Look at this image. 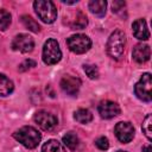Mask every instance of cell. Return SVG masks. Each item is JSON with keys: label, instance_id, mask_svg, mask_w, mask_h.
I'll list each match as a JSON object with an SVG mask.
<instances>
[{"label": "cell", "instance_id": "20", "mask_svg": "<svg viewBox=\"0 0 152 152\" xmlns=\"http://www.w3.org/2000/svg\"><path fill=\"white\" fill-rule=\"evenodd\" d=\"M87 24H88L87 17L82 12H78L77 15H76V19L71 24V28L72 30H82V28H84L87 26Z\"/></svg>", "mask_w": 152, "mask_h": 152}, {"label": "cell", "instance_id": "11", "mask_svg": "<svg viewBox=\"0 0 152 152\" xmlns=\"http://www.w3.org/2000/svg\"><path fill=\"white\" fill-rule=\"evenodd\" d=\"M81 87V80L74 76H64L61 81V88L68 95H76Z\"/></svg>", "mask_w": 152, "mask_h": 152}, {"label": "cell", "instance_id": "6", "mask_svg": "<svg viewBox=\"0 0 152 152\" xmlns=\"http://www.w3.org/2000/svg\"><path fill=\"white\" fill-rule=\"evenodd\" d=\"M151 87H152L151 74L150 72H145L141 76V78L139 80V82L134 87L135 95L140 100H142L145 102H150L151 101Z\"/></svg>", "mask_w": 152, "mask_h": 152}, {"label": "cell", "instance_id": "5", "mask_svg": "<svg viewBox=\"0 0 152 152\" xmlns=\"http://www.w3.org/2000/svg\"><path fill=\"white\" fill-rule=\"evenodd\" d=\"M66 44H68L69 49L72 52L80 55V53L87 52L90 49L91 40L88 36L82 34V33H77V34H74V36L69 37L68 40H66Z\"/></svg>", "mask_w": 152, "mask_h": 152}, {"label": "cell", "instance_id": "15", "mask_svg": "<svg viewBox=\"0 0 152 152\" xmlns=\"http://www.w3.org/2000/svg\"><path fill=\"white\" fill-rule=\"evenodd\" d=\"M13 82L5 75L0 74V96H7L13 91Z\"/></svg>", "mask_w": 152, "mask_h": 152}, {"label": "cell", "instance_id": "9", "mask_svg": "<svg viewBox=\"0 0 152 152\" xmlns=\"http://www.w3.org/2000/svg\"><path fill=\"white\" fill-rule=\"evenodd\" d=\"M114 133L116 135V138L121 141V142H129L133 137H134V127L132 124L126 122V121H121L118 122L115 128H114Z\"/></svg>", "mask_w": 152, "mask_h": 152}, {"label": "cell", "instance_id": "24", "mask_svg": "<svg viewBox=\"0 0 152 152\" xmlns=\"http://www.w3.org/2000/svg\"><path fill=\"white\" fill-rule=\"evenodd\" d=\"M95 145L97 146V148L104 151V150H107L109 147V141H108V139L106 137H100L99 139H96Z\"/></svg>", "mask_w": 152, "mask_h": 152}, {"label": "cell", "instance_id": "18", "mask_svg": "<svg viewBox=\"0 0 152 152\" xmlns=\"http://www.w3.org/2000/svg\"><path fill=\"white\" fill-rule=\"evenodd\" d=\"M42 152H64V148L62 146L61 142H58L57 140H49L46 141L43 147H42Z\"/></svg>", "mask_w": 152, "mask_h": 152}, {"label": "cell", "instance_id": "14", "mask_svg": "<svg viewBox=\"0 0 152 152\" xmlns=\"http://www.w3.org/2000/svg\"><path fill=\"white\" fill-rule=\"evenodd\" d=\"M89 10L91 13L99 15V17H103L106 13V8H107V2L104 0H91L88 5Z\"/></svg>", "mask_w": 152, "mask_h": 152}, {"label": "cell", "instance_id": "4", "mask_svg": "<svg viewBox=\"0 0 152 152\" xmlns=\"http://www.w3.org/2000/svg\"><path fill=\"white\" fill-rule=\"evenodd\" d=\"M62 58V51L59 44L55 39H48L43 46V61L45 64L52 65L59 62Z\"/></svg>", "mask_w": 152, "mask_h": 152}, {"label": "cell", "instance_id": "26", "mask_svg": "<svg viewBox=\"0 0 152 152\" xmlns=\"http://www.w3.org/2000/svg\"><path fill=\"white\" fill-rule=\"evenodd\" d=\"M125 6H126V4L124 1H114L113 5H112V8H113L114 13H120L125 8Z\"/></svg>", "mask_w": 152, "mask_h": 152}, {"label": "cell", "instance_id": "28", "mask_svg": "<svg viewBox=\"0 0 152 152\" xmlns=\"http://www.w3.org/2000/svg\"><path fill=\"white\" fill-rule=\"evenodd\" d=\"M118 152H125V151H118Z\"/></svg>", "mask_w": 152, "mask_h": 152}, {"label": "cell", "instance_id": "17", "mask_svg": "<svg viewBox=\"0 0 152 152\" xmlns=\"http://www.w3.org/2000/svg\"><path fill=\"white\" fill-rule=\"evenodd\" d=\"M74 116H75V120L78 121L80 124H88L93 120V114L88 109H84V108L76 110Z\"/></svg>", "mask_w": 152, "mask_h": 152}, {"label": "cell", "instance_id": "8", "mask_svg": "<svg viewBox=\"0 0 152 152\" xmlns=\"http://www.w3.org/2000/svg\"><path fill=\"white\" fill-rule=\"evenodd\" d=\"M12 48L17 51L20 52H31L34 48V42L33 38L26 33H20L18 36H15V38L12 42Z\"/></svg>", "mask_w": 152, "mask_h": 152}, {"label": "cell", "instance_id": "12", "mask_svg": "<svg viewBox=\"0 0 152 152\" xmlns=\"http://www.w3.org/2000/svg\"><path fill=\"white\" fill-rule=\"evenodd\" d=\"M132 55H133V58H134L135 62H138V63H145V62H147L150 59L151 49H150L148 45L140 43V44H137L134 46Z\"/></svg>", "mask_w": 152, "mask_h": 152}, {"label": "cell", "instance_id": "3", "mask_svg": "<svg viewBox=\"0 0 152 152\" xmlns=\"http://www.w3.org/2000/svg\"><path fill=\"white\" fill-rule=\"evenodd\" d=\"M34 11L39 19L46 24H51L57 18V8L52 1L49 0H37L33 2Z\"/></svg>", "mask_w": 152, "mask_h": 152}, {"label": "cell", "instance_id": "2", "mask_svg": "<svg viewBox=\"0 0 152 152\" xmlns=\"http://www.w3.org/2000/svg\"><path fill=\"white\" fill-rule=\"evenodd\" d=\"M13 137L15 140H18L20 144H23L26 148L37 147L38 144L40 142V139H42L40 133L31 126H24V127L19 128L13 134Z\"/></svg>", "mask_w": 152, "mask_h": 152}, {"label": "cell", "instance_id": "16", "mask_svg": "<svg viewBox=\"0 0 152 152\" xmlns=\"http://www.w3.org/2000/svg\"><path fill=\"white\" fill-rule=\"evenodd\" d=\"M63 144L71 151L76 150V147L78 146V137L74 133V132H69L65 135H63Z\"/></svg>", "mask_w": 152, "mask_h": 152}, {"label": "cell", "instance_id": "22", "mask_svg": "<svg viewBox=\"0 0 152 152\" xmlns=\"http://www.w3.org/2000/svg\"><path fill=\"white\" fill-rule=\"evenodd\" d=\"M151 125H152V116H151V114H148V115L145 118L144 122H142V132L145 133V135H146V138H147L148 140L152 139V129H151Z\"/></svg>", "mask_w": 152, "mask_h": 152}, {"label": "cell", "instance_id": "13", "mask_svg": "<svg viewBox=\"0 0 152 152\" xmlns=\"http://www.w3.org/2000/svg\"><path fill=\"white\" fill-rule=\"evenodd\" d=\"M133 34L135 38L140 39V40H147L150 38V32L147 28V24L145 21V19H137L133 25Z\"/></svg>", "mask_w": 152, "mask_h": 152}, {"label": "cell", "instance_id": "10", "mask_svg": "<svg viewBox=\"0 0 152 152\" xmlns=\"http://www.w3.org/2000/svg\"><path fill=\"white\" fill-rule=\"evenodd\" d=\"M99 113L103 119H112L120 114V107L118 103L106 100L99 104Z\"/></svg>", "mask_w": 152, "mask_h": 152}, {"label": "cell", "instance_id": "23", "mask_svg": "<svg viewBox=\"0 0 152 152\" xmlns=\"http://www.w3.org/2000/svg\"><path fill=\"white\" fill-rule=\"evenodd\" d=\"M83 69H84V72L87 74V76L91 80L94 78H97L99 76V70L96 68V65H91V64H84L83 65Z\"/></svg>", "mask_w": 152, "mask_h": 152}, {"label": "cell", "instance_id": "1", "mask_svg": "<svg viewBox=\"0 0 152 152\" xmlns=\"http://www.w3.org/2000/svg\"><path fill=\"white\" fill-rule=\"evenodd\" d=\"M125 45H126L125 33L122 31H120V30H116L108 38V42H107V53L113 59L119 61L124 56Z\"/></svg>", "mask_w": 152, "mask_h": 152}, {"label": "cell", "instance_id": "21", "mask_svg": "<svg viewBox=\"0 0 152 152\" xmlns=\"http://www.w3.org/2000/svg\"><path fill=\"white\" fill-rule=\"evenodd\" d=\"M11 24V14L5 10H0V30H6Z\"/></svg>", "mask_w": 152, "mask_h": 152}, {"label": "cell", "instance_id": "25", "mask_svg": "<svg viewBox=\"0 0 152 152\" xmlns=\"http://www.w3.org/2000/svg\"><path fill=\"white\" fill-rule=\"evenodd\" d=\"M36 66V62L32 59H25L20 65H19V71H26L31 68Z\"/></svg>", "mask_w": 152, "mask_h": 152}, {"label": "cell", "instance_id": "27", "mask_svg": "<svg viewBox=\"0 0 152 152\" xmlns=\"http://www.w3.org/2000/svg\"><path fill=\"white\" fill-rule=\"evenodd\" d=\"M142 152H151V145H146L142 148Z\"/></svg>", "mask_w": 152, "mask_h": 152}, {"label": "cell", "instance_id": "7", "mask_svg": "<svg viewBox=\"0 0 152 152\" xmlns=\"http://www.w3.org/2000/svg\"><path fill=\"white\" fill-rule=\"evenodd\" d=\"M34 121L44 131H52L57 126V124H58L57 118L53 114H51V113H49L46 110L37 112L34 114Z\"/></svg>", "mask_w": 152, "mask_h": 152}, {"label": "cell", "instance_id": "19", "mask_svg": "<svg viewBox=\"0 0 152 152\" xmlns=\"http://www.w3.org/2000/svg\"><path fill=\"white\" fill-rule=\"evenodd\" d=\"M21 23H23V25L26 27V28H28L30 31H32V32H39V30H40V26H39V24L32 18V17H30V15H21Z\"/></svg>", "mask_w": 152, "mask_h": 152}]
</instances>
